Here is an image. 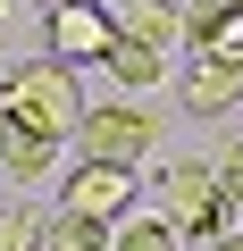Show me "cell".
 Returning a JSON list of instances; mask_svg holds the SVG:
<instances>
[{
    "mask_svg": "<svg viewBox=\"0 0 243 251\" xmlns=\"http://www.w3.org/2000/svg\"><path fill=\"white\" fill-rule=\"evenodd\" d=\"M76 117H84L76 67H59L51 50L42 59H17L9 75H0V126H26V134H42V143H67Z\"/></svg>",
    "mask_w": 243,
    "mask_h": 251,
    "instance_id": "6da1fadb",
    "label": "cell"
},
{
    "mask_svg": "<svg viewBox=\"0 0 243 251\" xmlns=\"http://www.w3.org/2000/svg\"><path fill=\"white\" fill-rule=\"evenodd\" d=\"M151 193H160V209L176 218V234H185V243H218V234H226V218H235V201L218 193L210 159H160Z\"/></svg>",
    "mask_w": 243,
    "mask_h": 251,
    "instance_id": "7a4b0ae2",
    "label": "cell"
},
{
    "mask_svg": "<svg viewBox=\"0 0 243 251\" xmlns=\"http://www.w3.org/2000/svg\"><path fill=\"white\" fill-rule=\"evenodd\" d=\"M76 151L84 159H117V168H143V151H160V117L117 92V100H101V109L76 117Z\"/></svg>",
    "mask_w": 243,
    "mask_h": 251,
    "instance_id": "3957f363",
    "label": "cell"
},
{
    "mask_svg": "<svg viewBox=\"0 0 243 251\" xmlns=\"http://www.w3.org/2000/svg\"><path fill=\"white\" fill-rule=\"evenodd\" d=\"M109 42H117V25L101 0H42V50L59 67H101Z\"/></svg>",
    "mask_w": 243,
    "mask_h": 251,
    "instance_id": "277c9868",
    "label": "cell"
},
{
    "mask_svg": "<svg viewBox=\"0 0 243 251\" xmlns=\"http://www.w3.org/2000/svg\"><path fill=\"white\" fill-rule=\"evenodd\" d=\"M59 209L117 226V218L135 209V168H117V159H76V168L59 176Z\"/></svg>",
    "mask_w": 243,
    "mask_h": 251,
    "instance_id": "5b68a950",
    "label": "cell"
},
{
    "mask_svg": "<svg viewBox=\"0 0 243 251\" xmlns=\"http://www.w3.org/2000/svg\"><path fill=\"white\" fill-rule=\"evenodd\" d=\"M185 50L218 59V67H243V17H235V0H193L185 9Z\"/></svg>",
    "mask_w": 243,
    "mask_h": 251,
    "instance_id": "8992f818",
    "label": "cell"
},
{
    "mask_svg": "<svg viewBox=\"0 0 243 251\" xmlns=\"http://www.w3.org/2000/svg\"><path fill=\"white\" fill-rule=\"evenodd\" d=\"M101 9H109L117 42H143V50H176L185 42V9L176 0H101Z\"/></svg>",
    "mask_w": 243,
    "mask_h": 251,
    "instance_id": "52a82bcc",
    "label": "cell"
},
{
    "mask_svg": "<svg viewBox=\"0 0 243 251\" xmlns=\"http://www.w3.org/2000/svg\"><path fill=\"white\" fill-rule=\"evenodd\" d=\"M185 109H193V117H226V109H243V67L193 59V75H185Z\"/></svg>",
    "mask_w": 243,
    "mask_h": 251,
    "instance_id": "ba28073f",
    "label": "cell"
},
{
    "mask_svg": "<svg viewBox=\"0 0 243 251\" xmlns=\"http://www.w3.org/2000/svg\"><path fill=\"white\" fill-rule=\"evenodd\" d=\"M0 168H9L17 184H51L59 176V143L26 134V126H0Z\"/></svg>",
    "mask_w": 243,
    "mask_h": 251,
    "instance_id": "9c48e42d",
    "label": "cell"
},
{
    "mask_svg": "<svg viewBox=\"0 0 243 251\" xmlns=\"http://www.w3.org/2000/svg\"><path fill=\"white\" fill-rule=\"evenodd\" d=\"M101 75L126 92V100H143L160 75H168V50H143V42H109V59H101Z\"/></svg>",
    "mask_w": 243,
    "mask_h": 251,
    "instance_id": "30bf717a",
    "label": "cell"
},
{
    "mask_svg": "<svg viewBox=\"0 0 243 251\" xmlns=\"http://www.w3.org/2000/svg\"><path fill=\"white\" fill-rule=\"evenodd\" d=\"M109 251H185V234H176L168 209H126L109 226Z\"/></svg>",
    "mask_w": 243,
    "mask_h": 251,
    "instance_id": "8fae6325",
    "label": "cell"
},
{
    "mask_svg": "<svg viewBox=\"0 0 243 251\" xmlns=\"http://www.w3.org/2000/svg\"><path fill=\"white\" fill-rule=\"evenodd\" d=\"M42 251H109V226H101V218L59 209V218H42Z\"/></svg>",
    "mask_w": 243,
    "mask_h": 251,
    "instance_id": "7c38bea8",
    "label": "cell"
},
{
    "mask_svg": "<svg viewBox=\"0 0 243 251\" xmlns=\"http://www.w3.org/2000/svg\"><path fill=\"white\" fill-rule=\"evenodd\" d=\"M0 251H42V209H0Z\"/></svg>",
    "mask_w": 243,
    "mask_h": 251,
    "instance_id": "4fadbf2b",
    "label": "cell"
},
{
    "mask_svg": "<svg viewBox=\"0 0 243 251\" xmlns=\"http://www.w3.org/2000/svg\"><path fill=\"white\" fill-rule=\"evenodd\" d=\"M218 251H243V234H218Z\"/></svg>",
    "mask_w": 243,
    "mask_h": 251,
    "instance_id": "5bb4252c",
    "label": "cell"
},
{
    "mask_svg": "<svg viewBox=\"0 0 243 251\" xmlns=\"http://www.w3.org/2000/svg\"><path fill=\"white\" fill-rule=\"evenodd\" d=\"M235 17H243V0H235Z\"/></svg>",
    "mask_w": 243,
    "mask_h": 251,
    "instance_id": "9a60e30c",
    "label": "cell"
},
{
    "mask_svg": "<svg viewBox=\"0 0 243 251\" xmlns=\"http://www.w3.org/2000/svg\"><path fill=\"white\" fill-rule=\"evenodd\" d=\"M0 9H9V0H0Z\"/></svg>",
    "mask_w": 243,
    "mask_h": 251,
    "instance_id": "2e32d148",
    "label": "cell"
}]
</instances>
